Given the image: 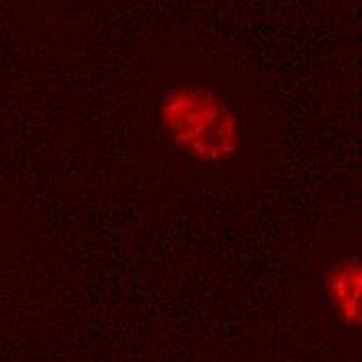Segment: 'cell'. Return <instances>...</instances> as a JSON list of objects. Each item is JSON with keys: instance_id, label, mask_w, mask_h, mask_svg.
<instances>
[{"instance_id": "6da1fadb", "label": "cell", "mask_w": 362, "mask_h": 362, "mask_svg": "<svg viewBox=\"0 0 362 362\" xmlns=\"http://www.w3.org/2000/svg\"><path fill=\"white\" fill-rule=\"evenodd\" d=\"M150 129L192 180H235L254 171L271 127L244 81L218 65H175L156 79Z\"/></svg>"}, {"instance_id": "7a4b0ae2", "label": "cell", "mask_w": 362, "mask_h": 362, "mask_svg": "<svg viewBox=\"0 0 362 362\" xmlns=\"http://www.w3.org/2000/svg\"><path fill=\"white\" fill-rule=\"evenodd\" d=\"M319 286V315L341 346L350 344L362 325V246L358 229L339 227L323 233L313 254Z\"/></svg>"}]
</instances>
